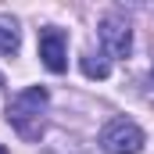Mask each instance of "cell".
<instances>
[{"label": "cell", "mask_w": 154, "mask_h": 154, "mask_svg": "<svg viewBox=\"0 0 154 154\" xmlns=\"http://www.w3.org/2000/svg\"><path fill=\"white\" fill-rule=\"evenodd\" d=\"M47 100H50V93L43 86H29V90L14 93L7 100V122L25 143H36L43 136V108H47Z\"/></svg>", "instance_id": "cell-1"}, {"label": "cell", "mask_w": 154, "mask_h": 154, "mask_svg": "<svg viewBox=\"0 0 154 154\" xmlns=\"http://www.w3.org/2000/svg\"><path fill=\"white\" fill-rule=\"evenodd\" d=\"M97 143L108 154H140L147 140H143V129H140L136 122H129V118H111V122L100 129Z\"/></svg>", "instance_id": "cell-2"}, {"label": "cell", "mask_w": 154, "mask_h": 154, "mask_svg": "<svg viewBox=\"0 0 154 154\" xmlns=\"http://www.w3.org/2000/svg\"><path fill=\"white\" fill-rule=\"evenodd\" d=\"M39 61L54 75H61L68 68V43H65V32L61 29H54V25L39 29Z\"/></svg>", "instance_id": "cell-3"}, {"label": "cell", "mask_w": 154, "mask_h": 154, "mask_svg": "<svg viewBox=\"0 0 154 154\" xmlns=\"http://www.w3.org/2000/svg\"><path fill=\"white\" fill-rule=\"evenodd\" d=\"M97 32H100V43H104V50L111 57H129V50H133V29L122 18H104L97 25Z\"/></svg>", "instance_id": "cell-4"}, {"label": "cell", "mask_w": 154, "mask_h": 154, "mask_svg": "<svg viewBox=\"0 0 154 154\" xmlns=\"http://www.w3.org/2000/svg\"><path fill=\"white\" fill-rule=\"evenodd\" d=\"M18 47H22L18 22L11 14H0V54H18Z\"/></svg>", "instance_id": "cell-5"}, {"label": "cell", "mask_w": 154, "mask_h": 154, "mask_svg": "<svg viewBox=\"0 0 154 154\" xmlns=\"http://www.w3.org/2000/svg\"><path fill=\"white\" fill-rule=\"evenodd\" d=\"M79 65H82V75L86 79H108L111 75V65H108L100 54H90V50H86V54L79 57Z\"/></svg>", "instance_id": "cell-6"}, {"label": "cell", "mask_w": 154, "mask_h": 154, "mask_svg": "<svg viewBox=\"0 0 154 154\" xmlns=\"http://www.w3.org/2000/svg\"><path fill=\"white\" fill-rule=\"evenodd\" d=\"M151 82H154V65H151Z\"/></svg>", "instance_id": "cell-7"}, {"label": "cell", "mask_w": 154, "mask_h": 154, "mask_svg": "<svg viewBox=\"0 0 154 154\" xmlns=\"http://www.w3.org/2000/svg\"><path fill=\"white\" fill-rule=\"evenodd\" d=\"M0 86H4V72H0Z\"/></svg>", "instance_id": "cell-8"}, {"label": "cell", "mask_w": 154, "mask_h": 154, "mask_svg": "<svg viewBox=\"0 0 154 154\" xmlns=\"http://www.w3.org/2000/svg\"><path fill=\"white\" fill-rule=\"evenodd\" d=\"M0 154H7V151H4V147H0Z\"/></svg>", "instance_id": "cell-9"}]
</instances>
